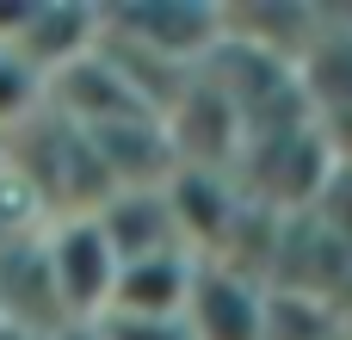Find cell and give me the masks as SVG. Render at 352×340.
I'll use <instances>...</instances> for the list:
<instances>
[{
    "label": "cell",
    "instance_id": "8992f818",
    "mask_svg": "<svg viewBox=\"0 0 352 340\" xmlns=\"http://www.w3.org/2000/svg\"><path fill=\"white\" fill-rule=\"evenodd\" d=\"M99 235L111 242L118 266L124 260H148V254H173L179 248V229H173V211H167V186H130V192H111L99 211H93Z\"/></svg>",
    "mask_w": 352,
    "mask_h": 340
},
{
    "label": "cell",
    "instance_id": "9c48e42d",
    "mask_svg": "<svg viewBox=\"0 0 352 340\" xmlns=\"http://www.w3.org/2000/svg\"><path fill=\"white\" fill-rule=\"evenodd\" d=\"M297 87H303L316 118L352 111V12H346V25H334V12L322 6L309 50L297 56Z\"/></svg>",
    "mask_w": 352,
    "mask_h": 340
},
{
    "label": "cell",
    "instance_id": "5bb4252c",
    "mask_svg": "<svg viewBox=\"0 0 352 340\" xmlns=\"http://www.w3.org/2000/svg\"><path fill=\"white\" fill-rule=\"evenodd\" d=\"M99 334L105 340H192L186 316H99Z\"/></svg>",
    "mask_w": 352,
    "mask_h": 340
},
{
    "label": "cell",
    "instance_id": "277c9868",
    "mask_svg": "<svg viewBox=\"0 0 352 340\" xmlns=\"http://www.w3.org/2000/svg\"><path fill=\"white\" fill-rule=\"evenodd\" d=\"M93 43H99V6H87V0H31V12H25V25L6 50L37 81H50L56 68L80 62Z\"/></svg>",
    "mask_w": 352,
    "mask_h": 340
},
{
    "label": "cell",
    "instance_id": "7c38bea8",
    "mask_svg": "<svg viewBox=\"0 0 352 340\" xmlns=\"http://www.w3.org/2000/svg\"><path fill=\"white\" fill-rule=\"evenodd\" d=\"M43 229V211H37V198L25 192V180L6 167V155H0V254L6 248H19V242H31Z\"/></svg>",
    "mask_w": 352,
    "mask_h": 340
},
{
    "label": "cell",
    "instance_id": "2e32d148",
    "mask_svg": "<svg viewBox=\"0 0 352 340\" xmlns=\"http://www.w3.org/2000/svg\"><path fill=\"white\" fill-rule=\"evenodd\" d=\"M0 340H31V334H19V328H6V322H0Z\"/></svg>",
    "mask_w": 352,
    "mask_h": 340
},
{
    "label": "cell",
    "instance_id": "30bf717a",
    "mask_svg": "<svg viewBox=\"0 0 352 340\" xmlns=\"http://www.w3.org/2000/svg\"><path fill=\"white\" fill-rule=\"evenodd\" d=\"M260 340H346V334H340V316L328 310V297L266 291V304H260Z\"/></svg>",
    "mask_w": 352,
    "mask_h": 340
},
{
    "label": "cell",
    "instance_id": "7a4b0ae2",
    "mask_svg": "<svg viewBox=\"0 0 352 340\" xmlns=\"http://www.w3.org/2000/svg\"><path fill=\"white\" fill-rule=\"evenodd\" d=\"M99 31L136 50H155L179 68H198L223 37V12L217 0H118V6H99Z\"/></svg>",
    "mask_w": 352,
    "mask_h": 340
},
{
    "label": "cell",
    "instance_id": "6da1fadb",
    "mask_svg": "<svg viewBox=\"0 0 352 340\" xmlns=\"http://www.w3.org/2000/svg\"><path fill=\"white\" fill-rule=\"evenodd\" d=\"M37 248H43L62 316L68 322H99L105 304H111V285H118V254L99 235V223L93 217H50L37 229Z\"/></svg>",
    "mask_w": 352,
    "mask_h": 340
},
{
    "label": "cell",
    "instance_id": "8fae6325",
    "mask_svg": "<svg viewBox=\"0 0 352 340\" xmlns=\"http://www.w3.org/2000/svg\"><path fill=\"white\" fill-rule=\"evenodd\" d=\"M43 111V81L12 56V50H0V136L6 130H19L25 118H37Z\"/></svg>",
    "mask_w": 352,
    "mask_h": 340
},
{
    "label": "cell",
    "instance_id": "ba28073f",
    "mask_svg": "<svg viewBox=\"0 0 352 340\" xmlns=\"http://www.w3.org/2000/svg\"><path fill=\"white\" fill-rule=\"evenodd\" d=\"M192 273H198V260H192L186 248L148 254V260H124L105 316H111V310H118V316H179V310H186V291H192Z\"/></svg>",
    "mask_w": 352,
    "mask_h": 340
},
{
    "label": "cell",
    "instance_id": "4fadbf2b",
    "mask_svg": "<svg viewBox=\"0 0 352 340\" xmlns=\"http://www.w3.org/2000/svg\"><path fill=\"white\" fill-rule=\"evenodd\" d=\"M309 217H316V223L352 254V161H334V173H328V186L316 192Z\"/></svg>",
    "mask_w": 352,
    "mask_h": 340
},
{
    "label": "cell",
    "instance_id": "52a82bcc",
    "mask_svg": "<svg viewBox=\"0 0 352 340\" xmlns=\"http://www.w3.org/2000/svg\"><path fill=\"white\" fill-rule=\"evenodd\" d=\"M0 322L19 328V334H31V340H43L50 328L68 322L62 304H56V285H50V266H43L37 235L0 254Z\"/></svg>",
    "mask_w": 352,
    "mask_h": 340
},
{
    "label": "cell",
    "instance_id": "3957f363",
    "mask_svg": "<svg viewBox=\"0 0 352 340\" xmlns=\"http://www.w3.org/2000/svg\"><path fill=\"white\" fill-rule=\"evenodd\" d=\"M241 186L235 173H210V167H173L167 180V211H173V229H179V248L192 260H217L235 217H241Z\"/></svg>",
    "mask_w": 352,
    "mask_h": 340
},
{
    "label": "cell",
    "instance_id": "5b68a950",
    "mask_svg": "<svg viewBox=\"0 0 352 340\" xmlns=\"http://www.w3.org/2000/svg\"><path fill=\"white\" fill-rule=\"evenodd\" d=\"M260 304L266 291L217 260H198L192 273V291H186V328L192 340H260Z\"/></svg>",
    "mask_w": 352,
    "mask_h": 340
},
{
    "label": "cell",
    "instance_id": "9a60e30c",
    "mask_svg": "<svg viewBox=\"0 0 352 340\" xmlns=\"http://www.w3.org/2000/svg\"><path fill=\"white\" fill-rule=\"evenodd\" d=\"M43 340H105V334H99V322H62V328H50Z\"/></svg>",
    "mask_w": 352,
    "mask_h": 340
}]
</instances>
